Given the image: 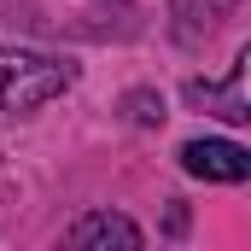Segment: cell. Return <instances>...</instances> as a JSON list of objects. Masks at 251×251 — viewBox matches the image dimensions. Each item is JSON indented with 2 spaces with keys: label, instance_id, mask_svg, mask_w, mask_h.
<instances>
[{
  "label": "cell",
  "instance_id": "obj_5",
  "mask_svg": "<svg viewBox=\"0 0 251 251\" xmlns=\"http://www.w3.org/2000/svg\"><path fill=\"white\" fill-rule=\"evenodd\" d=\"M240 0H170V18H176V35L181 41H204L222 29V18H234Z\"/></svg>",
  "mask_w": 251,
  "mask_h": 251
},
{
  "label": "cell",
  "instance_id": "obj_2",
  "mask_svg": "<svg viewBox=\"0 0 251 251\" xmlns=\"http://www.w3.org/2000/svg\"><path fill=\"white\" fill-rule=\"evenodd\" d=\"M181 170L199 176V181H246L251 176V152L240 140L204 134V140H187V146H181Z\"/></svg>",
  "mask_w": 251,
  "mask_h": 251
},
{
  "label": "cell",
  "instance_id": "obj_4",
  "mask_svg": "<svg viewBox=\"0 0 251 251\" xmlns=\"http://www.w3.org/2000/svg\"><path fill=\"white\" fill-rule=\"evenodd\" d=\"M187 100L193 105H216V117H228V123H246L251 117V105H246V53L234 59L228 82H193Z\"/></svg>",
  "mask_w": 251,
  "mask_h": 251
},
{
  "label": "cell",
  "instance_id": "obj_1",
  "mask_svg": "<svg viewBox=\"0 0 251 251\" xmlns=\"http://www.w3.org/2000/svg\"><path fill=\"white\" fill-rule=\"evenodd\" d=\"M76 82V64L35 53V47H0V105L6 111H41Z\"/></svg>",
  "mask_w": 251,
  "mask_h": 251
},
{
  "label": "cell",
  "instance_id": "obj_3",
  "mask_svg": "<svg viewBox=\"0 0 251 251\" xmlns=\"http://www.w3.org/2000/svg\"><path fill=\"white\" fill-rule=\"evenodd\" d=\"M64 246H128L134 251V246H146V234L117 210H88V216H76L64 228Z\"/></svg>",
  "mask_w": 251,
  "mask_h": 251
},
{
  "label": "cell",
  "instance_id": "obj_6",
  "mask_svg": "<svg viewBox=\"0 0 251 251\" xmlns=\"http://www.w3.org/2000/svg\"><path fill=\"white\" fill-rule=\"evenodd\" d=\"M123 105H128L134 123H164V100H152V94H128Z\"/></svg>",
  "mask_w": 251,
  "mask_h": 251
}]
</instances>
